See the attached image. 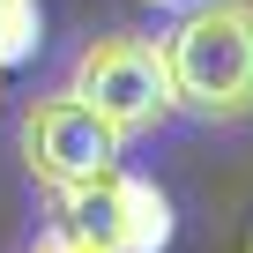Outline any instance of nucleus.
I'll use <instances>...</instances> for the list:
<instances>
[{
  "label": "nucleus",
  "mask_w": 253,
  "mask_h": 253,
  "mask_svg": "<svg viewBox=\"0 0 253 253\" xmlns=\"http://www.w3.org/2000/svg\"><path fill=\"white\" fill-rule=\"evenodd\" d=\"M38 45H45V8L38 0H0V75L38 60Z\"/></svg>",
  "instance_id": "obj_5"
},
{
  "label": "nucleus",
  "mask_w": 253,
  "mask_h": 253,
  "mask_svg": "<svg viewBox=\"0 0 253 253\" xmlns=\"http://www.w3.org/2000/svg\"><path fill=\"white\" fill-rule=\"evenodd\" d=\"M52 201H60L52 223L97 238L104 253H171V231H179L171 194L157 179H142V171H126V164H112V171H97L82 186H60Z\"/></svg>",
  "instance_id": "obj_3"
},
{
  "label": "nucleus",
  "mask_w": 253,
  "mask_h": 253,
  "mask_svg": "<svg viewBox=\"0 0 253 253\" xmlns=\"http://www.w3.org/2000/svg\"><path fill=\"white\" fill-rule=\"evenodd\" d=\"M171 97L201 126L253 119V0H201L164 38Z\"/></svg>",
  "instance_id": "obj_1"
},
{
  "label": "nucleus",
  "mask_w": 253,
  "mask_h": 253,
  "mask_svg": "<svg viewBox=\"0 0 253 253\" xmlns=\"http://www.w3.org/2000/svg\"><path fill=\"white\" fill-rule=\"evenodd\" d=\"M23 253H104L97 238H82V231H67V223H52L38 246H23Z\"/></svg>",
  "instance_id": "obj_6"
},
{
  "label": "nucleus",
  "mask_w": 253,
  "mask_h": 253,
  "mask_svg": "<svg viewBox=\"0 0 253 253\" xmlns=\"http://www.w3.org/2000/svg\"><path fill=\"white\" fill-rule=\"evenodd\" d=\"M112 164H119V134H112L75 89L30 97V112H23V171L38 186L60 194V186H82V179H97Z\"/></svg>",
  "instance_id": "obj_4"
},
{
  "label": "nucleus",
  "mask_w": 253,
  "mask_h": 253,
  "mask_svg": "<svg viewBox=\"0 0 253 253\" xmlns=\"http://www.w3.org/2000/svg\"><path fill=\"white\" fill-rule=\"evenodd\" d=\"M67 89L112 126L119 142L157 134V126L179 112V97H171V67H164V45L142 38V30H104V38H89V45L75 52V67H67Z\"/></svg>",
  "instance_id": "obj_2"
},
{
  "label": "nucleus",
  "mask_w": 253,
  "mask_h": 253,
  "mask_svg": "<svg viewBox=\"0 0 253 253\" xmlns=\"http://www.w3.org/2000/svg\"><path fill=\"white\" fill-rule=\"evenodd\" d=\"M142 8H157V15H186V8H201V0H142Z\"/></svg>",
  "instance_id": "obj_7"
}]
</instances>
